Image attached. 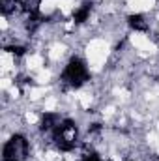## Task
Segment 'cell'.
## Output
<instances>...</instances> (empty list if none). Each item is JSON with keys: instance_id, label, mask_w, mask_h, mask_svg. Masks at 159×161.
<instances>
[{"instance_id": "obj_1", "label": "cell", "mask_w": 159, "mask_h": 161, "mask_svg": "<svg viewBox=\"0 0 159 161\" xmlns=\"http://www.w3.org/2000/svg\"><path fill=\"white\" fill-rule=\"evenodd\" d=\"M54 144L58 150L62 152H71L75 150L77 146V141H79V129H77V124L69 118H64V120L58 124V127L51 133Z\"/></svg>"}, {"instance_id": "obj_3", "label": "cell", "mask_w": 159, "mask_h": 161, "mask_svg": "<svg viewBox=\"0 0 159 161\" xmlns=\"http://www.w3.org/2000/svg\"><path fill=\"white\" fill-rule=\"evenodd\" d=\"M30 156V142L25 135H11L9 141H6L4 144V152H2V161H25Z\"/></svg>"}, {"instance_id": "obj_4", "label": "cell", "mask_w": 159, "mask_h": 161, "mask_svg": "<svg viewBox=\"0 0 159 161\" xmlns=\"http://www.w3.org/2000/svg\"><path fill=\"white\" fill-rule=\"evenodd\" d=\"M127 25H129L133 30H137V32H146V30L150 28V25H148V21H146V17H144L142 13H133V15H129V17H127Z\"/></svg>"}, {"instance_id": "obj_2", "label": "cell", "mask_w": 159, "mask_h": 161, "mask_svg": "<svg viewBox=\"0 0 159 161\" xmlns=\"http://www.w3.org/2000/svg\"><path fill=\"white\" fill-rule=\"evenodd\" d=\"M88 79H90L88 66H86V62L82 58H79V56H73L66 64V68L62 71V82H66L71 88H80L82 84L88 82Z\"/></svg>"}]
</instances>
